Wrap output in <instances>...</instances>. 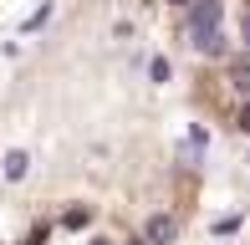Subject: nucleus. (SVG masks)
<instances>
[{
    "label": "nucleus",
    "mask_w": 250,
    "mask_h": 245,
    "mask_svg": "<svg viewBox=\"0 0 250 245\" xmlns=\"http://www.w3.org/2000/svg\"><path fill=\"white\" fill-rule=\"evenodd\" d=\"M194 51L199 57H225V31L220 26H194Z\"/></svg>",
    "instance_id": "1"
},
{
    "label": "nucleus",
    "mask_w": 250,
    "mask_h": 245,
    "mask_svg": "<svg viewBox=\"0 0 250 245\" xmlns=\"http://www.w3.org/2000/svg\"><path fill=\"white\" fill-rule=\"evenodd\" d=\"M174 235H179V220L174 215H153L148 225H143V240H148V245H168Z\"/></svg>",
    "instance_id": "2"
},
{
    "label": "nucleus",
    "mask_w": 250,
    "mask_h": 245,
    "mask_svg": "<svg viewBox=\"0 0 250 245\" xmlns=\"http://www.w3.org/2000/svg\"><path fill=\"white\" fill-rule=\"evenodd\" d=\"M26 169H31V159L21 148H10L5 159H0V174H5V179H26Z\"/></svg>",
    "instance_id": "3"
},
{
    "label": "nucleus",
    "mask_w": 250,
    "mask_h": 245,
    "mask_svg": "<svg viewBox=\"0 0 250 245\" xmlns=\"http://www.w3.org/2000/svg\"><path fill=\"white\" fill-rule=\"evenodd\" d=\"M220 0H199V5H194V16H189V26H220Z\"/></svg>",
    "instance_id": "4"
},
{
    "label": "nucleus",
    "mask_w": 250,
    "mask_h": 245,
    "mask_svg": "<svg viewBox=\"0 0 250 245\" xmlns=\"http://www.w3.org/2000/svg\"><path fill=\"white\" fill-rule=\"evenodd\" d=\"M230 87H235L240 97H250V61H235V66H230Z\"/></svg>",
    "instance_id": "5"
},
{
    "label": "nucleus",
    "mask_w": 250,
    "mask_h": 245,
    "mask_svg": "<svg viewBox=\"0 0 250 245\" xmlns=\"http://www.w3.org/2000/svg\"><path fill=\"white\" fill-rule=\"evenodd\" d=\"M62 225H66V230H82V225H92V204H77V209H66V215H62Z\"/></svg>",
    "instance_id": "6"
},
{
    "label": "nucleus",
    "mask_w": 250,
    "mask_h": 245,
    "mask_svg": "<svg viewBox=\"0 0 250 245\" xmlns=\"http://www.w3.org/2000/svg\"><path fill=\"white\" fill-rule=\"evenodd\" d=\"M46 20H51V0H46V5H41V10H31V20H26V31H41V26H46Z\"/></svg>",
    "instance_id": "7"
},
{
    "label": "nucleus",
    "mask_w": 250,
    "mask_h": 245,
    "mask_svg": "<svg viewBox=\"0 0 250 245\" xmlns=\"http://www.w3.org/2000/svg\"><path fill=\"white\" fill-rule=\"evenodd\" d=\"M148 77H153V82H168V61L153 57V61H148Z\"/></svg>",
    "instance_id": "8"
},
{
    "label": "nucleus",
    "mask_w": 250,
    "mask_h": 245,
    "mask_svg": "<svg viewBox=\"0 0 250 245\" xmlns=\"http://www.w3.org/2000/svg\"><path fill=\"white\" fill-rule=\"evenodd\" d=\"M235 128H240L245 138H250V97H245V107H240V113H235Z\"/></svg>",
    "instance_id": "9"
},
{
    "label": "nucleus",
    "mask_w": 250,
    "mask_h": 245,
    "mask_svg": "<svg viewBox=\"0 0 250 245\" xmlns=\"http://www.w3.org/2000/svg\"><path fill=\"white\" fill-rule=\"evenodd\" d=\"M240 31H245V46H250V10H245V26H240Z\"/></svg>",
    "instance_id": "10"
},
{
    "label": "nucleus",
    "mask_w": 250,
    "mask_h": 245,
    "mask_svg": "<svg viewBox=\"0 0 250 245\" xmlns=\"http://www.w3.org/2000/svg\"><path fill=\"white\" fill-rule=\"evenodd\" d=\"M26 245H41V230H36V235H31V240H26Z\"/></svg>",
    "instance_id": "11"
},
{
    "label": "nucleus",
    "mask_w": 250,
    "mask_h": 245,
    "mask_svg": "<svg viewBox=\"0 0 250 245\" xmlns=\"http://www.w3.org/2000/svg\"><path fill=\"white\" fill-rule=\"evenodd\" d=\"M174 5H194V0H174Z\"/></svg>",
    "instance_id": "12"
},
{
    "label": "nucleus",
    "mask_w": 250,
    "mask_h": 245,
    "mask_svg": "<svg viewBox=\"0 0 250 245\" xmlns=\"http://www.w3.org/2000/svg\"><path fill=\"white\" fill-rule=\"evenodd\" d=\"M128 245H148V240H128Z\"/></svg>",
    "instance_id": "13"
},
{
    "label": "nucleus",
    "mask_w": 250,
    "mask_h": 245,
    "mask_svg": "<svg viewBox=\"0 0 250 245\" xmlns=\"http://www.w3.org/2000/svg\"><path fill=\"white\" fill-rule=\"evenodd\" d=\"M92 245H112V240H92Z\"/></svg>",
    "instance_id": "14"
}]
</instances>
